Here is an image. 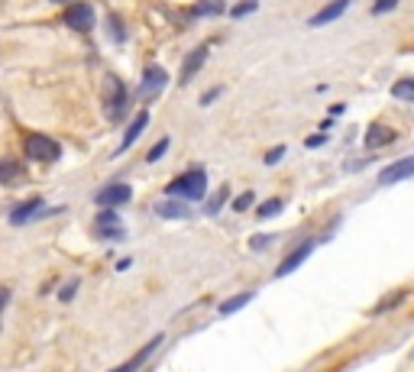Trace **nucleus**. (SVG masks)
Wrapping results in <instances>:
<instances>
[{
    "label": "nucleus",
    "mask_w": 414,
    "mask_h": 372,
    "mask_svg": "<svg viewBox=\"0 0 414 372\" xmlns=\"http://www.w3.org/2000/svg\"><path fill=\"white\" fill-rule=\"evenodd\" d=\"M398 7V0H376L372 4V14H388V10Z\"/></svg>",
    "instance_id": "obj_27"
},
{
    "label": "nucleus",
    "mask_w": 414,
    "mask_h": 372,
    "mask_svg": "<svg viewBox=\"0 0 414 372\" xmlns=\"http://www.w3.org/2000/svg\"><path fill=\"white\" fill-rule=\"evenodd\" d=\"M169 146H172V140H169V136H162V140L155 143L152 149H149V155H146V159H149V162H159L162 155H165V149H169Z\"/></svg>",
    "instance_id": "obj_23"
},
{
    "label": "nucleus",
    "mask_w": 414,
    "mask_h": 372,
    "mask_svg": "<svg viewBox=\"0 0 414 372\" xmlns=\"http://www.w3.org/2000/svg\"><path fill=\"white\" fill-rule=\"evenodd\" d=\"M405 291H392V295H388V298H382V301L379 304H376V308H372L369 311V314H385V311H395V308H398V304H405Z\"/></svg>",
    "instance_id": "obj_19"
},
{
    "label": "nucleus",
    "mask_w": 414,
    "mask_h": 372,
    "mask_svg": "<svg viewBox=\"0 0 414 372\" xmlns=\"http://www.w3.org/2000/svg\"><path fill=\"white\" fill-rule=\"evenodd\" d=\"M281 155H285V146H275L272 153L266 155V165H275V162H281Z\"/></svg>",
    "instance_id": "obj_29"
},
{
    "label": "nucleus",
    "mask_w": 414,
    "mask_h": 372,
    "mask_svg": "<svg viewBox=\"0 0 414 372\" xmlns=\"http://www.w3.org/2000/svg\"><path fill=\"white\" fill-rule=\"evenodd\" d=\"M392 98L414 104V78H401V81H395V85H392Z\"/></svg>",
    "instance_id": "obj_18"
},
{
    "label": "nucleus",
    "mask_w": 414,
    "mask_h": 372,
    "mask_svg": "<svg viewBox=\"0 0 414 372\" xmlns=\"http://www.w3.org/2000/svg\"><path fill=\"white\" fill-rule=\"evenodd\" d=\"M327 143V136L324 133H317V136H308V149H314V146H324Z\"/></svg>",
    "instance_id": "obj_33"
},
{
    "label": "nucleus",
    "mask_w": 414,
    "mask_h": 372,
    "mask_svg": "<svg viewBox=\"0 0 414 372\" xmlns=\"http://www.w3.org/2000/svg\"><path fill=\"white\" fill-rule=\"evenodd\" d=\"M165 85H169V71L159 68V65H149L146 75H143V85H140V100L159 98V94L165 91Z\"/></svg>",
    "instance_id": "obj_3"
},
{
    "label": "nucleus",
    "mask_w": 414,
    "mask_h": 372,
    "mask_svg": "<svg viewBox=\"0 0 414 372\" xmlns=\"http://www.w3.org/2000/svg\"><path fill=\"white\" fill-rule=\"evenodd\" d=\"M411 175H414V155H405V159H398V162H392V165L382 169L379 185H398V182H405V178H411Z\"/></svg>",
    "instance_id": "obj_8"
},
{
    "label": "nucleus",
    "mask_w": 414,
    "mask_h": 372,
    "mask_svg": "<svg viewBox=\"0 0 414 372\" xmlns=\"http://www.w3.org/2000/svg\"><path fill=\"white\" fill-rule=\"evenodd\" d=\"M204 191H207V175H204L201 169H195V172H188V175L165 185V195L185 197V201H197V197H204Z\"/></svg>",
    "instance_id": "obj_1"
},
{
    "label": "nucleus",
    "mask_w": 414,
    "mask_h": 372,
    "mask_svg": "<svg viewBox=\"0 0 414 372\" xmlns=\"http://www.w3.org/2000/svg\"><path fill=\"white\" fill-rule=\"evenodd\" d=\"M392 140H395V130H385L382 123H376V127L366 130V149H379Z\"/></svg>",
    "instance_id": "obj_15"
},
{
    "label": "nucleus",
    "mask_w": 414,
    "mask_h": 372,
    "mask_svg": "<svg viewBox=\"0 0 414 372\" xmlns=\"http://www.w3.org/2000/svg\"><path fill=\"white\" fill-rule=\"evenodd\" d=\"M253 301V291H243V295H233V298H227L224 304H220V314H233V311H239V308H246V304Z\"/></svg>",
    "instance_id": "obj_20"
},
{
    "label": "nucleus",
    "mask_w": 414,
    "mask_h": 372,
    "mask_svg": "<svg viewBox=\"0 0 414 372\" xmlns=\"http://www.w3.org/2000/svg\"><path fill=\"white\" fill-rule=\"evenodd\" d=\"M159 346H162V337L149 340V343H146V346H143V350H140V353H136V356H133V359H127V363H120V366H117V369H110V372H140V366H143V363H146V359H149V356H152V353H155V350H159Z\"/></svg>",
    "instance_id": "obj_12"
},
{
    "label": "nucleus",
    "mask_w": 414,
    "mask_h": 372,
    "mask_svg": "<svg viewBox=\"0 0 414 372\" xmlns=\"http://www.w3.org/2000/svg\"><path fill=\"white\" fill-rule=\"evenodd\" d=\"M7 301H10V288H0V324H4V311H7Z\"/></svg>",
    "instance_id": "obj_30"
},
{
    "label": "nucleus",
    "mask_w": 414,
    "mask_h": 372,
    "mask_svg": "<svg viewBox=\"0 0 414 372\" xmlns=\"http://www.w3.org/2000/svg\"><path fill=\"white\" fill-rule=\"evenodd\" d=\"M94 20H98V16H94V7L85 4V0H81V4H71V7L65 10V23H68L71 29H78V33H91Z\"/></svg>",
    "instance_id": "obj_4"
},
{
    "label": "nucleus",
    "mask_w": 414,
    "mask_h": 372,
    "mask_svg": "<svg viewBox=\"0 0 414 372\" xmlns=\"http://www.w3.org/2000/svg\"><path fill=\"white\" fill-rule=\"evenodd\" d=\"M52 4H68V0H52Z\"/></svg>",
    "instance_id": "obj_34"
},
{
    "label": "nucleus",
    "mask_w": 414,
    "mask_h": 372,
    "mask_svg": "<svg viewBox=\"0 0 414 372\" xmlns=\"http://www.w3.org/2000/svg\"><path fill=\"white\" fill-rule=\"evenodd\" d=\"M94 227H98L104 237H123V230H120V217L110 211V207L100 211V217H98V224H94Z\"/></svg>",
    "instance_id": "obj_16"
},
{
    "label": "nucleus",
    "mask_w": 414,
    "mask_h": 372,
    "mask_svg": "<svg viewBox=\"0 0 414 372\" xmlns=\"http://www.w3.org/2000/svg\"><path fill=\"white\" fill-rule=\"evenodd\" d=\"M191 204H185V197L182 201H159L155 204V217H165V220H188L191 217Z\"/></svg>",
    "instance_id": "obj_9"
},
{
    "label": "nucleus",
    "mask_w": 414,
    "mask_h": 372,
    "mask_svg": "<svg viewBox=\"0 0 414 372\" xmlns=\"http://www.w3.org/2000/svg\"><path fill=\"white\" fill-rule=\"evenodd\" d=\"M39 211H43V197H29V201L20 204L16 211H10V224H14V227H23V224H29V220H33Z\"/></svg>",
    "instance_id": "obj_13"
},
{
    "label": "nucleus",
    "mask_w": 414,
    "mask_h": 372,
    "mask_svg": "<svg viewBox=\"0 0 414 372\" xmlns=\"http://www.w3.org/2000/svg\"><path fill=\"white\" fill-rule=\"evenodd\" d=\"M204 62H207V46H197L195 52H188V56H185V62H182V85H188L191 78H195V71L201 68Z\"/></svg>",
    "instance_id": "obj_14"
},
{
    "label": "nucleus",
    "mask_w": 414,
    "mask_h": 372,
    "mask_svg": "<svg viewBox=\"0 0 414 372\" xmlns=\"http://www.w3.org/2000/svg\"><path fill=\"white\" fill-rule=\"evenodd\" d=\"M253 201H256L253 191H243V195L233 201V211H246V207H253Z\"/></svg>",
    "instance_id": "obj_25"
},
{
    "label": "nucleus",
    "mask_w": 414,
    "mask_h": 372,
    "mask_svg": "<svg viewBox=\"0 0 414 372\" xmlns=\"http://www.w3.org/2000/svg\"><path fill=\"white\" fill-rule=\"evenodd\" d=\"M75 291H78V279H71L68 285H65L62 291H58V298H62V301H71V295H75Z\"/></svg>",
    "instance_id": "obj_28"
},
{
    "label": "nucleus",
    "mask_w": 414,
    "mask_h": 372,
    "mask_svg": "<svg viewBox=\"0 0 414 372\" xmlns=\"http://www.w3.org/2000/svg\"><path fill=\"white\" fill-rule=\"evenodd\" d=\"M224 10V0H201L195 7V16H201V14H220Z\"/></svg>",
    "instance_id": "obj_22"
},
{
    "label": "nucleus",
    "mask_w": 414,
    "mask_h": 372,
    "mask_svg": "<svg viewBox=\"0 0 414 372\" xmlns=\"http://www.w3.org/2000/svg\"><path fill=\"white\" fill-rule=\"evenodd\" d=\"M94 201H98L100 207H120V204L133 201V188H130V185H123V182H113V185H107V188H100Z\"/></svg>",
    "instance_id": "obj_6"
},
{
    "label": "nucleus",
    "mask_w": 414,
    "mask_h": 372,
    "mask_svg": "<svg viewBox=\"0 0 414 372\" xmlns=\"http://www.w3.org/2000/svg\"><path fill=\"white\" fill-rule=\"evenodd\" d=\"M311 253H314V239H304V243H298L295 249H291V253H288L285 259L279 262V269H275V279H285V275H291L304 259H308Z\"/></svg>",
    "instance_id": "obj_5"
},
{
    "label": "nucleus",
    "mask_w": 414,
    "mask_h": 372,
    "mask_svg": "<svg viewBox=\"0 0 414 372\" xmlns=\"http://www.w3.org/2000/svg\"><path fill=\"white\" fill-rule=\"evenodd\" d=\"M23 149H26V155L36 162H56L58 155H62V146H58L52 136H43V133H29L26 140H23Z\"/></svg>",
    "instance_id": "obj_2"
},
{
    "label": "nucleus",
    "mask_w": 414,
    "mask_h": 372,
    "mask_svg": "<svg viewBox=\"0 0 414 372\" xmlns=\"http://www.w3.org/2000/svg\"><path fill=\"white\" fill-rule=\"evenodd\" d=\"M217 98H220V88H214V91H207V94H204V98H201V104L207 107V104H214V100H217Z\"/></svg>",
    "instance_id": "obj_32"
},
{
    "label": "nucleus",
    "mask_w": 414,
    "mask_h": 372,
    "mask_svg": "<svg viewBox=\"0 0 414 372\" xmlns=\"http://www.w3.org/2000/svg\"><path fill=\"white\" fill-rule=\"evenodd\" d=\"M146 127H149V110H140V113H136V117H133V123H130V130H127V133H123V143H120L117 155H120V153H127V149L133 146V143L143 136V130H146Z\"/></svg>",
    "instance_id": "obj_11"
},
{
    "label": "nucleus",
    "mask_w": 414,
    "mask_h": 372,
    "mask_svg": "<svg viewBox=\"0 0 414 372\" xmlns=\"http://www.w3.org/2000/svg\"><path fill=\"white\" fill-rule=\"evenodd\" d=\"M346 7H350V0H330L324 10H317L314 16H311V26H327V23L340 20V16L346 14Z\"/></svg>",
    "instance_id": "obj_10"
},
{
    "label": "nucleus",
    "mask_w": 414,
    "mask_h": 372,
    "mask_svg": "<svg viewBox=\"0 0 414 372\" xmlns=\"http://www.w3.org/2000/svg\"><path fill=\"white\" fill-rule=\"evenodd\" d=\"M104 107L110 117H120L123 113V100H127V91H123V85H120V78L117 75H107L104 78Z\"/></svg>",
    "instance_id": "obj_7"
},
{
    "label": "nucleus",
    "mask_w": 414,
    "mask_h": 372,
    "mask_svg": "<svg viewBox=\"0 0 414 372\" xmlns=\"http://www.w3.org/2000/svg\"><path fill=\"white\" fill-rule=\"evenodd\" d=\"M20 175H23V165H20V162H14V159H4V162H0V185H14Z\"/></svg>",
    "instance_id": "obj_17"
},
{
    "label": "nucleus",
    "mask_w": 414,
    "mask_h": 372,
    "mask_svg": "<svg viewBox=\"0 0 414 372\" xmlns=\"http://www.w3.org/2000/svg\"><path fill=\"white\" fill-rule=\"evenodd\" d=\"M269 243H272V237H253V239H249V246H253V249H266Z\"/></svg>",
    "instance_id": "obj_31"
},
{
    "label": "nucleus",
    "mask_w": 414,
    "mask_h": 372,
    "mask_svg": "<svg viewBox=\"0 0 414 372\" xmlns=\"http://www.w3.org/2000/svg\"><path fill=\"white\" fill-rule=\"evenodd\" d=\"M227 195H230V188H227V185H224V188H217V195H214V197H211V204H207V214H217L220 207H224Z\"/></svg>",
    "instance_id": "obj_24"
},
{
    "label": "nucleus",
    "mask_w": 414,
    "mask_h": 372,
    "mask_svg": "<svg viewBox=\"0 0 414 372\" xmlns=\"http://www.w3.org/2000/svg\"><path fill=\"white\" fill-rule=\"evenodd\" d=\"M256 10V0H243V4H237L233 7V20H239V16H246V14H253Z\"/></svg>",
    "instance_id": "obj_26"
},
{
    "label": "nucleus",
    "mask_w": 414,
    "mask_h": 372,
    "mask_svg": "<svg viewBox=\"0 0 414 372\" xmlns=\"http://www.w3.org/2000/svg\"><path fill=\"white\" fill-rule=\"evenodd\" d=\"M281 207H285V201H281V197H272V201H266V204L259 207V217H262V220L275 217V214H281Z\"/></svg>",
    "instance_id": "obj_21"
}]
</instances>
